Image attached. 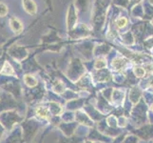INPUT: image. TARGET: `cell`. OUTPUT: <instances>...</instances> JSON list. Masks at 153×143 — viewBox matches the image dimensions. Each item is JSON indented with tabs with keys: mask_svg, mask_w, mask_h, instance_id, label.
<instances>
[{
	"mask_svg": "<svg viewBox=\"0 0 153 143\" xmlns=\"http://www.w3.org/2000/svg\"><path fill=\"white\" fill-rule=\"evenodd\" d=\"M151 110H152V111H153V105H152V106H151Z\"/></svg>",
	"mask_w": 153,
	"mask_h": 143,
	"instance_id": "obj_13",
	"label": "cell"
},
{
	"mask_svg": "<svg viewBox=\"0 0 153 143\" xmlns=\"http://www.w3.org/2000/svg\"><path fill=\"white\" fill-rule=\"evenodd\" d=\"M105 65H107V63H105V61L104 59H98L95 62V68L96 69H103L105 67Z\"/></svg>",
	"mask_w": 153,
	"mask_h": 143,
	"instance_id": "obj_10",
	"label": "cell"
},
{
	"mask_svg": "<svg viewBox=\"0 0 153 143\" xmlns=\"http://www.w3.org/2000/svg\"><path fill=\"white\" fill-rule=\"evenodd\" d=\"M134 73H135V75L138 77H142V76H145V70H144V69L140 68V67L135 68L134 69Z\"/></svg>",
	"mask_w": 153,
	"mask_h": 143,
	"instance_id": "obj_11",
	"label": "cell"
},
{
	"mask_svg": "<svg viewBox=\"0 0 153 143\" xmlns=\"http://www.w3.org/2000/svg\"><path fill=\"white\" fill-rule=\"evenodd\" d=\"M22 5H23L24 10L30 15H34L36 12H37L36 4L33 0H22Z\"/></svg>",
	"mask_w": 153,
	"mask_h": 143,
	"instance_id": "obj_1",
	"label": "cell"
},
{
	"mask_svg": "<svg viewBox=\"0 0 153 143\" xmlns=\"http://www.w3.org/2000/svg\"><path fill=\"white\" fill-rule=\"evenodd\" d=\"M51 112H52V114L58 115V114L60 113V111H61L60 105H58L56 103H51Z\"/></svg>",
	"mask_w": 153,
	"mask_h": 143,
	"instance_id": "obj_8",
	"label": "cell"
},
{
	"mask_svg": "<svg viewBox=\"0 0 153 143\" xmlns=\"http://www.w3.org/2000/svg\"><path fill=\"white\" fill-rule=\"evenodd\" d=\"M36 114H37L38 116L43 118H50V113L47 108L45 107H38L36 109Z\"/></svg>",
	"mask_w": 153,
	"mask_h": 143,
	"instance_id": "obj_4",
	"label": "cell"
},
{
	"mask_svg": "<svg viewBox=\"0 0 153 143\" xmlns=\"http://www.w3.org/2000/svg\"><path fill=\"white\" fill-rule=\"evenodd\" d=\"M24 81L29 87H34V86H36V84H37V80H36V78L34 76H30V75L25 76Z\"/></svg>",
	"mask_w": 153,
	"mask_h": 143,
	"instance_id": "obj_3",
	"label": "cell"
},
{
	"mask_svg": "<svg viewBox=\"0 0 153 143\" xmlns=\"http://www.w3.org/2000/svg\"><path fill=\"white\" fill-rule=\"evenodd\" d=\"M53 88H54V91L56 92V93H62L63 91H64V85H63V83H61L60 81H57L55 84H54V86H53Z\"/></svg>",
	"mask_w": 153,
	"mask_h": 143,
	"instance_id": "obj_7",
	"label": "cell"
},
{
	"mask_svg": "<svg viewBox=\"0 0 153 143\" xmlns=\"http://www.w3.org/2000/svg\"><path fill=\"white\" fill-rule=\"evenodd\" d=\"M10 27L13 33H15L16 34H20L23 31V24L16 17H12L10 19Z\"/></svg>",
	"mask_w": 153,
	"mask_h": 143,
	"instance_id": "obj_2",
	"label": "cell"
},
{
	"mask_svg": "<svg viewBox=\"0 0 153 143\" xmlns=\"http://www.w3.org/2000/svg\"><path fill=\"white\" fill-rule=\"evenodd\" d=\"M8 13V7L6 4L0 3V16H5Z\"/></svg>",
	"mask_w": 153,
	"mask_h": 143,
	"instance_id": "obj_6",
	"label": "cell"
},
{
	"mask_svg": "<svg viewBox=\"0 0 153 143\" xmlns=\"http://www.w3.org/2000/svg\"><path fill=\"white\" fill-rule=\"evenodd\" d=\"M126 22H128V20H126L125 17H121L116 21V24H117V26L119 28H124L126 25Z\"/></svg>",
	"mask_w": 153,
	"mask_h": 143,
	"instance_id": "obj_9",
	"label": "cell"
},
{
	"mask_svg": "<svg viewBox=\"0 0 153 143\" xmlns=\"http://www.w3.org/2000/svg\"><path fill=\"white\" fill-rule=\"evenodd\" d=\"M85 143H92V142H91V141H86Z\"/></svg>",
	"mask_w": 153,
	"mask_h": 143,
	"instance_id": "obj_12",
	"label": "cell"
},
{
	"mask_svg": "<svg viewBox=\"0 0 153 143\" xmlns=\"http://www.w3.org/2000/svg\"><path fill=\"white\" fill-rule=\"evenodd\" d=\"M13 69L12 68V66H10L8 62H6L4 64V67L2 69V71H1V73H4V75H13Z\"/></svg>",
	"mask_w": 153,
	"mask_h": 143,
	"instance_id": "obj_5",
	"label": "cell"
}]
</instances>
